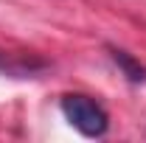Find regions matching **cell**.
<instances>
[{
  "instance_id": "cell-3",
  "label": "cell",
  "mask_w": 146,
  "mask_h": 143,
  "mask_svg": "<svg viewBox=\"0 0 146 143\" xmlns=\"http://www.w3.org/2000/svg\"><path fill=\"white\" fill-rule=\"evenodd\" d=\"M36 68H42V62H25V59H14V56L0 51V70L9 76H31Z\"/></svg>"
},
{
  "instance_id": "cell-2",
  "label": "cell",
  "mask_w": 146,
  "mask_h": 143,
  "mask_svg": "<svg viewBox=\"0 0 146 143\" xmlns=\"http://www.w3.org/2000/svg\"><path fill=\"white\" fill-rule=\"evenodd\" d=\"M110 56H112V62L124 70V76H127L129 81H135V84L146 81V68L138 62V59H132L127 51H121V48H110Z\"/></svg>"
},
{
  "instance_id": "cell-1",
  "label": "cell",
  "mask_w": 146,
  "mask_h": 143,
  "mask_svg": "<svg viewBox=\"0 0 146 143\" xmlns=\"http://www.w3.org/2000/svg\"><path fill=\"white\" fill-rule=\"evenodd\" d=\"M59 109H62L65 121L76 132H82L84 138H101V135H107L110 115L96 98L82 95V93H70V95H62Z\"/></svg>"
}]
</instances>
